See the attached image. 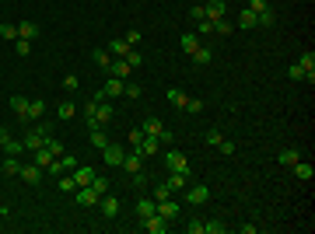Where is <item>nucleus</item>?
Returning a JSON list of instances; mask_svg holds the SVG:
<instances>
[{"mask_svg":"<svg viewBox=\"0 0 315 234\" xmlns=\"http://www.w3.org/2000/svg\"><path fill=\"white\" fill-rule=\"evenodd\" d=\"M203 7H207V21H217V18H224V11H228L224 0H210V4H203Z\"/></svg>","mask_w":315,"mask_h":234,"instance_id":"obj_15","label":"nucleus"},{"mask_svg":"<svg viewBox=\"0 0 315 234\" xmlns=\"http://www.w3.org/2000/svg\"><path fill=\"white\" fill-rule=\"evenodd\" d=\"M4 154L7 157H21L25 154V140H11V137H7V140H4Z\"/></svg>","mask_w":315,"mask_h":234,"instance_id":"obj_24","label":"nucleus"},{"mask_svg":"<svg viewBox=\"0 0 315 234\" xmlns=\"http://www.w3.org/2000/svg\"><path fill=\"white\" fill-rule=\"evenodd\" d=\"M123 157H126V151H123L119 144H109V147H102V161H105L109 168H119V164H123Z\"/></svg>","mask_w":315,"mask_h":234,"instance_id":"obj_5","label":"nucleus"},{"mask_svg":"<svg viewBox=\"0 0 315 234\" xmlns=\"http://www.w3.org/2000/svg\"><path fill=\"white\" fill-rule=\"evenodd\" d=\"M130 49H133V46H130L126 39H112V42H109V53H112V60H123Z\"/></svg>","mask_w":315,"mask_h":234,"instance_id":"obj_17","label":"nucleus"},{"mask_svg":"<svg viewBox=\"0 0 315 234\" xmlns=\"http://www.w3.org/2000/svg\"><path fill=\"white\" fill-rule=\"evenodd\" d=\"M91 189H95L98 196H105V192H109V178H102V175H95V178H91Z\"/></svg>","mask_w":315,"mask_h":234,"instance_id":"obj_40","label":"nucleus"},{"mask_svg":"<svg viewBox=\"0 0 315 234\" xmlns=\"http://www.w3.org/2000/svg\"><path fill=\"white\" fill-rule=\"evenodd\" d=\"M56 189H60V192H74V189H77V182H74V175H63V178L56 182Z\"/></svg>","mask_w":315,"mask_h":234,"instance_id":"obj_39","label":"nucleus"},{"mask_svg":"<svg viewBox=\"0 0 315 234\" xmlns=\"http://www.w3.org/2000/svg\"><path fill=\"white\" fill-rule=\"evenodd\" d=\"M130 178H133V185H137V189H144V185H147V175H144V171H133Z\"/></svg>","mask_w":315,"mask_h":234,"instance_id":"obj_53","label":"nucleus"},{"mask_svg":"<svg viewBox=\"0 0 315 234\" xmlns=\"http://www.w3.org/2000/svg\"><path fill=\"white\" fill-rule=\"evenodd\" d=\"M179 46H182V53H196L200 49V39H196V32H182V39H179Z\"/></svg>","mask_w":315,"mask_h":234,"instance_id":"obj_16","label":"nucleus"},{"mask_svg":"<svg viewBox=\"0 0 315 234\" xmlns=\"http://www.w3.org/2000/svg\"><path fill=\"white\" fill-rule=\"evenodd\" d=\"M154 213H158V217H165V220L172 224V220H179V213H182V210H179V203H175V199L168 196V199H158Z\"/></svg>","mask_w":315,"mask_h":234,"instance_id":"obj_2","label":"nucleus"},{"mask_svg":"<svg viewBox=\"0 0 315 234\" xmlns=\"http://www.w3.org/2000/svg\"><path fill=\"white\" fill-rule=\"evenodd\" d=\"M298 67L305 70V80L315 84V53H301V56H298Z\"/></svg>","mask_w":315,"mask_h":234,"instance_id":"obj_10","label":"nucleus"},{"mask_svg":"<svg viewBox=\"0 0 315 234\" xmlns=\"http://www.w3.org/2000/svg\"><path fill=\"white\" fill-rule=\"evenodd\" d=\"M123 39H126V42H130V46H137V42H140V32H137V28H130V32H126V35H123Z\"/></svg>","mask_w":315,"mask_h":234,"instance_id":"obj_57","label":"nucleus"},{"mask_svg":"<svg viewBox=\"0 0 315 234\" xmlns=\"http://www.w3.org/2000/svg\"><path fill=\"white\" fill-rule=\"evenodd\" d=\"M14 53H18V56H28V39H18V42H14Z\"/></svg>","mask_w":315,"mask_h":234,"instance_id":"obj_51","label":"nucleus"},{"mask_svg":"<svg viewBox=\"0 0 315 234\" xmlns=\"http://www.w3.org/2000/svg\"><path fill=\"white\" fill-rule=\"evenodd\" d=\"M4 175H21V161L18 157H4Z\"/></svg>","mask_w":315,"mask_h":234,"instance_id":"obj_36","label":"nucleus"},{"mask_svg":"<svg viewBox=\"0 0 315 234\" xmlns=\"http://www.w3.org/2000/svg\"><path fill=\"white\" fill-rule=\"evenodd\" d=\"M88 140H91V144H95V147H98V151H102V147H109V144H112V140H109V137H105V126H98V130H91V133H88Z\"/></svg>","mask_w":315,"mask_h":234,"instance_id":"obj_27","label":"nucleus"},{"mask_svg":"<svg viewBox=\"0 0 315 234\" xmlns=\"http://www.w3.org/2000/svg\"><path fill=\"white\" fill-rule=\"evenodd\" d=\"M165 164H168V171L189 175V164H186V154H182V151H168V154H165Z\"/></svg>","mask_w":315,"mask_h":234,"instance_id":"obj_6","label":"nucleus"},{"mask_svg":"<svg viewBox=\"0 0 315 234\" xmlns=\"http://www.w3.org/2000/svg\"><path fill=\"white\" fill-rule=\"evenodd\" d=\"M49 137H53V126H49V123H39L35 130H28V133H25V151L32 154V151L46 147V140H49Z\"/></svg>","mask_w":315,"mask_h":234,"instance_id":"obj_1","label":"nucleus"},{"mask_svg":"<svg viewBox=\"0 0 315 234\" xmlns=\"http://www.w3.org/2000/svg\"><path fill=\"white\" fill-rule=\"evenodd\" d=\"M123 94H126L130 101H137V98L144 94V87H140V84H130V80H126V87H123Z\"/></svg>","mask_w":315,"mask_h":234,"instance_id":"obj_38","label":"nucleus"},{"mask_svg":"<svg viewBox=\"0 0 315 234\" xmlns=\"http://www.w3.org/2000/svg\"><path fill=\"white\" fill-rule=\"evenodd\" d=\"M123 87H126V80H119V77H112V74H109L105 87L98 91V98H119V94H123Z\"/></svg>","mask_w":315,"mask_h":234,"instance_id":"obj_7","label":"nucleus"},{"mask_svg":"<svg viewBox=\"0 0 315 234\" xmlns=\"http://www.w3.org/2000/svg\"><path fill=\"white\" fill-rule=\"evenodd\" d=\"M277 161H280V168H291L294 161H301V154H298V147H280Z\"/></svg>","mask_w":315,"mask_h":234,"instance_id":"obj_19","label":"nucleus"},{"mask_svg":"<svg viewBox=\"0 0 315 234\" xmlns=\"http://www.w3.org/2000/svg\"><path fill=\"white\" fill-rule=\"evenodd\" d=\"M123 60H126V63H130V67H133V70H137V67H140V63H144V56H140V53H137V46H133V49H130V53H126V56H123Z\"/></svg>","mask_w":315,"mask_h":234,"instance_id":"obj_43","label":"nucleus"},{"mask_svg":"<svg viewBox=\"0 0 315 234\" xmlns=\"http://www.w3.org/2000/svg\"><path fill=\"white\" fill-rule=\"evenodd\" d=\"M266 7H270V0H249V11H256V14L266 11Z\"/></svg>","mask_w":315,"mask_h":234,"instance_id":"obj_54","label":"nucleus"},{"mask_svg":"<svg viewBox=\"0 0 315 234\" xmlns=\"http://www.w3.org/2000/svg\"><path fill=\"white\" fill-rule=\"evenodd\" d=\"M210 60H214V53H210V49H207V46H200V49H196V53H193V63H196V67H207V63H210Z\"/></svg>","mask_w":315,"mask_h":234,"instance_id":"obj_30","label":"nucleus"},{"mask_svg":"<svg viewBox=\"0 0 315 234\" xmlns=\"http://www.w3.org/2000/svg\"><path fill=\"white\" fill-rule=\"evenodd\" d=\"M32 161H35V164H39L42 171H49V164L56 161V154H53L49 147H39V151H32Z\"/></svg>","mask_w":315,"mask_h":234,"instance_id":"obj_12","label":"nucleus"},{"mask_svg":"<svg viewBox=\"0 0 315 234\" xmlns=\"http://www.w3.org/2000/svg\"><path fill=\"white\" fill-rule=\"evenodd\" d=\"M238 28H256V11L245 7V11L238 14Z\"/></svg>","mask_w":315,"mask_h":234,"instance_id":"obj_31","label":"nucleus"},{"mask_svg":"<svg viewBox=\"0 0 315 234\" xmlns=\"http://www.w3.org/2000/svg\"><path fill=\"white\" fill-rule=\"evenodd\" d=\"M189 18H193V21H203V18H207V7H203V4H196V7L189 11Z\"/></svg>","mask_w":315,"mask_h":234,"instance_id":"obj_47","label":"nucleus"},{"mask_svg":"<svg viewBox=\"0 0 315 234\" xmlns=\"http://www.w3.org/2000/svg\"><path fill=\"white\" fill-rule=\"evenodd\" d=\"M168 101H172L175 108H186V101H189V98H186V94H182L179 87H172V91H168Z\"/></svg>","mask_w":315,"mask_h":234,"instance_id":"obj_35","label":"nucleus"},{"mask_svg":"<svg viewBox=\"0 0 315 234\" xmlns=\"http://www.w3.org/2000/svg\"><path fill=\"white\" fill-rule=\"evenodd\" d=\"M98 210L112 220V217H119V210H123V206H119V199H116V196H109V192H105V196L98 199Z\"/></svg>","mask_w":315,"mask_h":234,"instance_id":"obj_8","label":"nucleus"},{"mask_svg":"<svg viewBox=\"0 0 315 234\" xmlns=\"http://www.w3.org/2000/svg\"><path fill=\"white\" fill-rule=\"evenodd\" d=\"M63 87H67V91H77V87H81L77 74H67V77H63Z\"/></svg>","mask_w":315,"mask_h":234,"instance_id":"obj_46","label":"nucleus"},{"mask_svg":"<svg viewBox=\"0 0 315 234\" xmlns=\"http://www.w3.org/2000/svg\"><path fill=\"white\" fill-rule=\"evenodd\" d=\"M70 175H74V182H77V185H91V178H95V168H74Z\"/></svg>","mask_w":315,"mask_h":234,"instance_id":"obj_28","label":"nucleus"},{"mask_svg":"<svg viewBox=\"0 0 315 234\" xmlns=\"http://www.w3.org/2000/svg\"><path fill=\"white\" fill-rule=\"evenodd\" d=\"M140 227H144L147 234H165V231H168V220H165V217H158V213H151L147 220H140Z\"/></svg>","mask_w":315,"mask_h":234,"instance_id":"obj_9","label":"nucleus"},{"mask_svg":"<svg viewBox=\"0 0 315 234\" xmlns=\"http://www.w3.org/2000/svg\"><path fill=\"white\" fill-rule=\"evenodd\" d=\"M4 140H7V130H4V126H0V147H4Z\"/></svg>","mask_w":315,"mask_h":234,"instance_id":"obj_59","label":"nucleus"},{"mask_svg":"<svg viewBox=\"0 0 315 234\" xmlns=\"http://www.w3.org/2000/svg\"><path fill=\"white\" fill-rule=\"evenodd\" d=\"M186 231H189V234H203V220H189Z\"/></svg>","mask_w":315,"mask_h":234,"instance_id":"obj_56","label":"nucleus"},{"mask_svg":"<svg viewBox=\"0 0 315 234\" xmlns=\"http://www.w3.org/2000/svg\"><path fill=\"white\" fill-rule=\"evenodd\" d=\"M168 196H172V189H168V185L161 182V185L154 189V203H158V199H168Z\"/></svg>","mask_w":315,"mask_h":234,"instance_id":"obj_49","label":"nucleus"},{"mask_svg":"<svg viewBox=\"0 0 315 234\" xmlns=\"http://www.w3.org/2000/svg\"><path fill=\"white\" fill-rule=\"evenodd\" d=\"M133 151H140L144 157H154L158 151H161V144H158V137H144V140H140V144H137Z\"/></svg>","mask_w":315,"mask_h":234,"instance_id":"obj_14","label":"nucleus"},{"mask_svg":"<svg viewBox=\"0 0 315 234\" xmlns=\"http://www.w3.org/2000/svg\"><path fill=\"white\" fill-rule=\"evenodd\" d=\"M172 140H175L172 130H161V133H158V144H172Z\"/></svg>","mask_w":315,"mask_h":234,"instance_id":"obj_58","label":"nucleus"},{"mask_svg":"<svg viewBox=\"0 0 315 234\" xmlns=\"http://www.w3.org/2000/svg\"><path fill=\"white\" fill-rule=\"evenodd\" d=\"M186 199H189L193 206H203V203L210 199V189H207L203 182H196V185H186Z\"/></svg>","mask_w":315,"mask_h":234,"instance_id":"obj_4","label":"nucleus"},{"mask_svg":"<svg viewBox=\"0 0 315 234\" xmlns=\"http://www.w3.org/2000/svg\"><path fill=\"white\" fill-rule=\"evenodd\" d=\"M186 112H203V101H200V98H189V101H186Z\"/></svg>","mask_w":315,"mask_h":234,"instance_id":"obj_52","label":"nucleus"},{"mask_svg":"<svg viewBox=\"0 0 315 234\" xmlns=\"http://www.w3.org/2000/svg\"><path fill=\"white\" fill-rule=\"evenodd\" d=\"M210 25H214V32H221V35H231V32H235V28L228 25V18H217V21H210Z\"/></svg>","mask_w":315,"mask_h":234,"instance_id":"obj_42","label":"nucleus"},{"mask_svg":"<svg viewBox=\"0 0 315 234\" xmlns=\"http://www.w3.org/2000/svg\"><path fill=\"white\" fill-rule=\"evenodd\" d=\"M140 130H144V137H158L165 126H161V119H158V115H147V119L140 123Z\"/></svg>","mask_w":315,"mask_h":234,"instance_id":"obj_22","label":"nucleus"},{"mask_svg":"<svg viewBox=\"0 0 315 234\" xmlns=\"http://www.w3.org/2000/svg\"><path fill=\"white\" fill-rule=\"evenodd\" d=\"M203 234H224V224L221 220H203Z\"/></svg>","mask_w":315,"mask_h":234,"instance_id":"obj_41","label":"nucleus"},{"mask_svg":"<svg viewBox=\"0 0 315 234\" xmlns=\"http://www.w3.org/2000/svg\"><path fill=\"white\" fill-rule=\"evenodd\" d=\"M98 199H102V196H98L91 185H77V189H74V203H77V206H98Z\"/></svg>","mask_w":315,"mask_h":234,"instance_id":"obj_3","label":"nucleus"},{"mask_svg":"<svg viewBox=\"0 0 315 234\" xmlns=\"http://www.w3.org/2000/svg\"><path fill=\"white\" fill-rule=\"evenodd\" d=\"M224 137H221V130H207V137H203V144H210V147H217Z\"/></svg>","mask_w":315,"mask_h":234,"instance_id":"obj_44","label":"nucleus"},{"mask_svg":"<svg viewBox=\"0 0 315 234\" xmlns=\"http://www.w3.org/2000/svg\"><path fill=\"white\" fill-rule=\"evenodd\" d=\"M154 199H137V217H140V220H147V217H151V213H154Z\"/></svg>","mask_w":315,"mask_h":234,"instance_id":"obj_29","label":"nucleus"},{"mask_svg":"<svg viewBox=\"0 0 315 234\" xmlns=\"http://www.w3.org/2000/svg\"><path fill=\"white\" fill-rule=\"evenodd\" d=\"M109 74H112V77H119V80H130L133 67H130L126 60H112V63H109Z\"/></svg>","mask_w":315,"mask_h":234,"instance_id":"obj_13","label":"nucleus"},{"mask_svg":"<svg viewBox=\"0 0 315 234\" xmlns=\"http://www.w3.org/2000/svg\"><path fill=\"white\" fill-rule=\"evenodd\" d=\"M18 39H28V42L39 39V25H35V21H21V25H18Z\"/></svg>","mask_w":315,"mask_h":234,"instance_id":"obj_23","label":"nucleus"},{"mask_svg":"<svg viewBox=\"0 0 315 234\" xmlns=\"http://www.w3.org/2000/svg\"><path fill=\"white\" fill-rule=\"evenodd\" d=\"M42 112H46V101H42V98H32V101H28V119H39Z\"/></svg>","mask_w":315,"mask_h":234,"instance_id":"obj_33","label":"nucleus"},{"mask_svg":"<svg viewBox=\"0 0 315 234\" xmlns=\"http://www.w3.org/2000/svg\"><path fill=\"white\" fill-rule=\"evenodd\" d=\"M126 140H130V147H137V144L144 140V130H140V126H137V130H130V137H126Z\"/></svg>","mask_w":315,"mask_h":234,"instance_id":"obj_48","label":"nucleus"},{"mask_svg":"<svg viewBox=\"0 0 315 234\" xmlns=\"http://www.w3.org/2000/svg\"><path fill=\"white\" fill-rule=\"evenodd\" d=\"M165 185H168L172 192H182V189L189 185V178H186L182 171H168V182H165Z\"/></svg>","mask_w":315,"mask_h":234,"instance_id":"obj_18","label":"nucleus"},{"mask_svg":"<svg viewBox=\"0 0 315 234\" xmlns=\"http://www.w3.org/2000/svg\"><path fill=\"white\" fill-rule=\"evenodd\" d=\"M0 39H7V42H18V25H0Z\"/></svg>","mask_w":315,"mask_h":234,"instance_id":"obj_37","label":"nucleus"},{"mask_svg":"<svg viewBox=\"0 0 315 234\" xmlns=\"http://www.w3.org/2000/svg\"><path fill=\"white\" fill-rule=\"evenodd\" d=\"M291 168H294V175H298L301 182H312V178H315V168L308 164V161H294Z\"/></svg>","mask_w":315,"mask_h":234,"instance_id":"obj_20","label":"nucleus"},{"mask_svg":"<svg viewBox=\"0 0 315 234\" xmlns=\"http://www.w3.org/2000/svg\"><path fill=\"white\" fill-rule=\"evenodd\" d=\"M56 115H60V119H74V115H77L74 101H60V105H56Z\"/></svg>","mask_w":315,"mask_h":234,"instance_id":"obj_34","label":"nucleus"},{"mask_svg":"<svg viewBox=\"0 0 315 234\" xmlns=\"http://www.w3.org/2000/svg\"><path fill=\"white\" fill-rule=\"evenodd\" d=\"M287 77L291 80H305V70H301L298 63H291V67H287Z\"/></svg>","mask_w":315,"mask_h":234,"instance_id":"obj_45","label":"nucleus"},{"mask_svg":"<svg viewBox=\"0 0 315 234\" xmlns=\"http://www.w3.org/2000/svg\"><path fill=\"white\" fill-rule=\"evenodd\" d=\"M207 32H214V25L203 18V21H196V35H207Z\"/></svg>","mask_w":315,"mask_h":234,"instance_id":"obj_50","label":"nucleus"},{"mask_svg":"<svg viewBox=\"0 0 315 234\" xmlns=\"http://www.w3.org/2000/svg\"><path fill=\"white\" fill-rule=\"evenodd\" d=\"M11 108H14L25 123H28V98H25V94H14V98H11Z\"/></svg>","mask_w":315,"mask_h":234,"instance_id":"obj_26","label":"nucleus"},{"mask_svg":"<svg viewBox=\"0 0 315 234\" xmlns=\"http://www.w3.org/2000/svg\"><path fill=\"white\" fill-rule=\"evenodd\" d=\"M217 147H221V154H224V157H231V154H235V144H231V140H221Z\"/></svg>","mask_w":315,"mask_h":234,"instance_id":"obj_55","label":"nucleus"},{"mask_svg":"<svg viewBox=\"0 0 315 234\" xmlns=\"http://www.w3.org/2000/svg\"><path fill=\"white\" fill-rule=\"evenodd\" d=\"M91 60H95L98 67H105V70H109V63H112V53H109V49H95V53H91Z\"/></svg>","mask_w":315,"mask_h":234,"instance_id":"obj_32","label":"nucleus"},{"mask_svg":"<svg viewBox=\"0 0 315 234\" xmlns=\"http://www.w3.org/2000/svg\"><path fill=\"white\" fill-rule=\"evenodd\" d=\"M273 25H277V14H273V11H270V7H266V11H259V14H256V28H273Z\"/></svg>","mask_w":315,"mask_h":234,"instance_id":"obj_25","label":"nucleus"},{"mask_svg":"<svg viewBox=\"0 0 315 234\" xmlns=\"http://www.w3.org/2000/svg\"><path fill=\"white\" fill-rule=\"evenodd\" d=\"M21 178H25L28 185H39V182H42V168H39L35 161H32V164H21Z\"/></svg>","mask_w":315,"mask_h":234,"instance_id":"obj_11","label":"nucleus"},{"mask_svg":"<svg viewBox=\"0 0 315 234\" xmlns=\"http://www.w3.org/2000/svg\"><path fill=\"white\" fill-rule=\"evenodd\" d=\"M140 161H144V154H140V151H130V154L123 157V164H119V168H126V171L133 175V171H140Z\"/></svg>","mask_w":315,"mask_h":234,"instance_id":"obj_21","label":"nucleus"}]
</instances>
